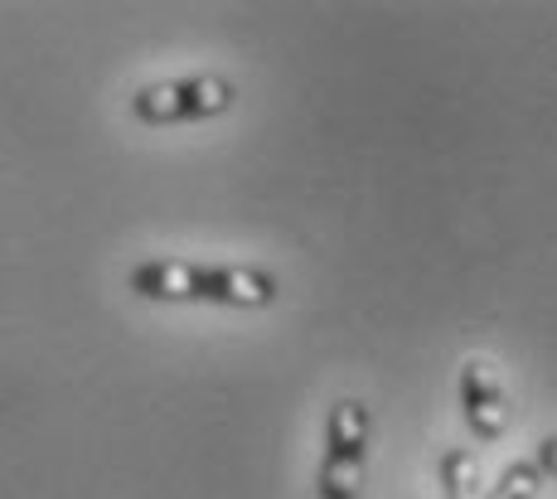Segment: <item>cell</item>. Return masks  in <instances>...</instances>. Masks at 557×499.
I'll use <instances>...</instances> for the list:
<instances>
[{
    "label": "cell",
    "instance_id": "cell-1",
    "mask_svg": "<svg viewBox=\"0 0 557 499\" xmlns=\"http://www.w3.org/2000/svg\"><path fill=\"white\" fill-rule=\"evenodd\" d=\"M132 291L146 301H213V305H272L276 277L257 267H199V262H141L132 272Z\"/></svg>",
    "mask_w": 557,
    "mask_h": 499
},
{
    "label": "cell",
    "instance_id": "cell-2",
    "mask_svg": "<svg viewBox=\"0 0 557 499\" xmlns=\"http://www.w3.org/2000/svg\"><path fill=\"white\" fill-rule=\"evenodd\" d=\"M373 417L359 398H339L325 417V461H320V499H359L369 465Z\"/></svg>",
    "mask_w": 557,
    "mask_h": 499
},
{
    "label": "cell",
    "instance_id": "cell-3",
    "mask_svg": "<svg viewBox=\"0 0 557 499\" xmlns=\"http://www.w3.org/2000/svg\"><path fill=\"white\" fill-rule=\"evenodd\" d=\"M233 108V83L228 78H170L151 88L132 92V116L146 126H175V122H199V116H219Z\"/></svg>",
    "mask_w": 557,
    "mask_h": 499
},
{
    "label": "cell",
    "instance_id": "cell-4",
    "mask_svg": "<svg viewBox=\"0 0 557 499\" xmlns=\"http://www.w3.org/2000/svg\"><path fill=\"white\" fill-rule=\"evenodd\" d=\"M460 412H466V427L475 432L480 441H499L509 427L505 388H499V378H495V364L480 354L460 364Z\"/></svg>",
    "mask_w": 557,
    "mask_h": 499
},
{
    "label": "cell",
    "instance_id": "cell-5",
    "mask_svg": "<svg viewBox=\"0 0 557 499\" xmlns=\"http://www.w3.org/2000/svg\"><path fill=\"white\" fill-rule=\"evenodd\" d=\"M442 495L446 499H485V490H480V461L470 451L442 456Z\"/></svg>",
    "mask_w": 557,
    "mask_h": 499
},
{
    "label": "cell",
    "instance_id": "cell-6",
    "mask_svg": "<svg viewBox=\"0 0 557 499\" xmlns=\"http://www.w3.org/2000/svg\"><path fill=\"white\" fill-rule=\"evenodd\" d=\"M539 485H543V471H539V465H533V461H513L485 499H539Z\"/></svg>",
    "mask_w": 557,
    "mask_h": 499
},
{
    "label": "cell",
    "instance_id": "cell-7",
    "mask_svg": "<svg viewBox=\"0 0 557 499\" xmlns=\"http://www.w3.org/2000/svg\"><path fill=\"white\" fill-rule=\"evenodd\" d=\"M533 465H539L543 475H553V481H557V437H543V441H539V451H533Z\"/></svg>",
    "mask_w": 557,
    "mask_h": 499
}]
</instances>
